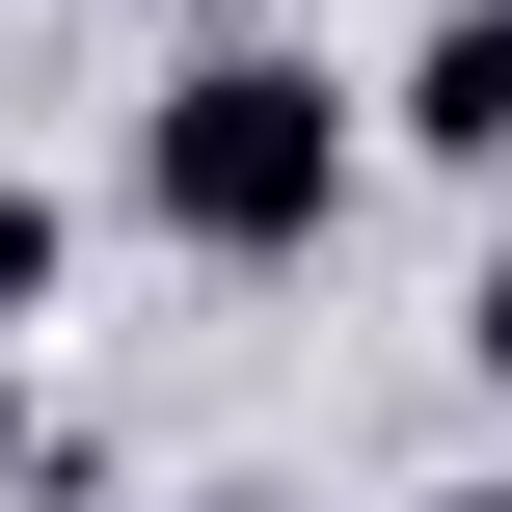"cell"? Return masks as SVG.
Returning a JSON list of instances; mask_svg holds the SVG:
<instances>
[{
    "label": "cell",
    "mask_w": 512,
    "mask_h": 512,
    "mask_svg": "<svg viewBox=\"0 0 512 512\" xmlns=\"http://www.w3.org/2000/svg\"><path fill=\"white\" fill-rule=\"evenodd\" d=\"M378 81H324V54H270V27H216L162 108H135V216L189 243V270H324V216H351V135Z\"/></svg>",
    "instance_id": "1"
},
{
    "label": "cell",
    "mask_w": 512,
    "mask_h": 512,
    "mask_svg": "<svg viewBox=\"0 0 512 512\" xmlns=\"http://www.w3.org/2000/svg\"><path fill=\"white\" fill-rule=\"evenodd\" d=\"M378 135H405V162H459V189H512V0H432V27H405Z\"/></svg>",
    "instance_id": "2"
},
{
    "label": "cell",
    "mask_w": 512,
    "mask_h": 512,
    "mask_svg": "<svg viewBox=\"0 0 512 512\" xmlns=\"http://www.w3.org/2000/svg\"><path fill=\"white\" fill-rule=\"evenodd\" d=\"M0 324H54V189H0Z\"/></svg>",
    "instance_id": "3"
},
{
    "label": "cell",
    "mask_w": 512,
    "mask_h": 512,
    "mask_svg": "<svg viewBox=\"0 0 512 512\" xmlns=\"http://www.w3.org/2000/svg\"><path fill=\"white\" fill-rule=\"evenodd\" d=\"M459 378H486V405H512V243H486V270H459Z\"/></svg>",
    "instance_id": "4"
},
{
    "label": "cell",
    "mask_w": 512,
    "mask_h": 512,
    "mask_svg": "<svg viewBox=\"0 0 512 512\" xmlns=\"http://www.w3.org/2000/svg\"><path fill=\"white\" fill-rule=\"evenodd\" d=\"M27 486H54V432H27V378H0V512H27Z\"/></svg>",
    "instance_id": "5"
},
{
    "label": "cell",
    "mask_w": 512,
    "mask_h": 512,
    "mask_svg": "<svg viewBox=\"0 0 512 512\" xmlns=\"http://www.w3.org/2000/svg\"><path fill=\"white\" fill-rule=\"evenodd\" d=\"M432 512H512V486H432Z\"/></svg>",
    "instance_id": "6"
}]
</instances>
